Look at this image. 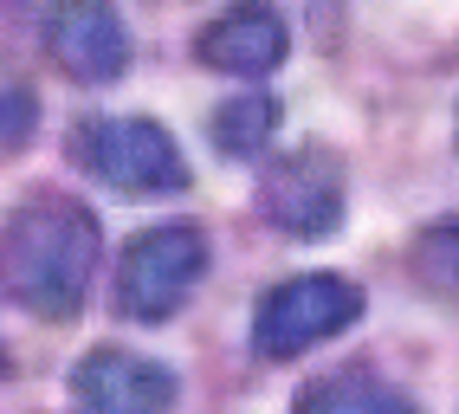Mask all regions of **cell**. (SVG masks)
<instances>
[{"label":"cell","instance_id":"obj_5","mask_svg":"<svg viewBox=\"0 0 459 414\" xmlns=\"http://www.w3.org/2000/svg\"><path fill=\"white\" fill-rule=\"evenodd\" d=\"M259 214H265L272 233H285V240H330V233L343 227V162H336L324 142H304V150L265 162Z\"/></svg>","mask_w":459,"mask_h":414},{"label":"cell","instance_id":"obj_11","mask_svg":"<svg viewBox=\"0 0 459 414\" xmlns=\"http://www.w3.org/2000/svg\"><path fill=\"white\" fill-rule=\"evenodd\" d=\"M408 265H414V279H420L427 291H440V298L459 305V220L420 227V240H414Z\"/></svg>","mask_w":459,"mask_h":414},{"label":"cell","instance_id":"obj_2","mask_svg":"<svg viewBox=\"0 0 459 414\" xmlns=\"http://www.w3.org/2000/svg\"><path fill=\"white\" fill-rule=\"evenodd\" d=\"M362 317V285L336 279V272H304L272 285L259 311H253V349L265 363H291L304 349H317L330 337H343L350 323Z\"/></svg>","mask_w":459,"mask_h":414},{"label":"cell","instance_id":"obj_10","mask_svg":"<svg viewBox=\"0 0 459 414\" xmlns=\"http://www.w3.org/2000/svg\"><path fill=\"white\" fill-rule=\"evenodd\" d=\"M272 130H279V104L259 98V91L227 98L221 110H213V124H207V136H213V150H221V156H259L272 142Z\"/></svg>","mask_w":459,"mask_h":414},{"label":"cell","instance_id":"obj_4","mask_svg":"<svg viewBox=\"0 0 459 414\" xmlns=\"http://www.w3.org/2000/svg\"><path fill=\"white\" fill-rule=\"evenodd\" d=\"M201 279H207V233L201 227H149L124 246L117 311L136 323H169Z\"/></svg>","mask_w":459,"mask_h":414},{"label":"cell","instance_id":"obj_7","mask_svg":"<svg viewBox=\"0 0 459 414\" xmlns=\"http://www.w3.org/2000/svg\"><path fill=\"white\" fill-rule=\"evenodd\" d=\"M291 26L272 0H233L227 13H213L195 33V58L207 72H233V78H265L285 65Z\"/></svg>","mask_w":459,"mask_h":414},{"label":"cell","instance_id":"obj_6","mask_svg":"<svg viewBox=\"0 0 459 414\" xmlns=\"http://www.w3.org/2000/svg\"><path fill=\"white\" fill-rule=\"evenodd\" d=\"M46 52L78 84H110L130 65V33L110 0H52L46 7Z\"/></svg>","mask_w":459,"mask_h":414},{"label":"cell","instance_id":"obj_9","mask_svg":"<svg viewBox=\"0 0 459 414\" xmlns=\"http://www.w3.org/2000/svg\"><path fill=\"white\" fill-rule=\"evenodd\" d=\"M291 414H420V408L369 369H336V375H317L291 401Z\"/></svg>","mask_w":459,"mask_h":414},{"label":"cell","instance_id":"obj_3","mask_svg":"<svg viewBox=\"0 0 459 414\" xmlns=\"http://www.w3.org/2000/svg\"><path fill=\"white\" fill-rule=\"evenodd\" d=\"M72 156L117 194H175L188 188V162H181L175 136L156 116H91L72 130Z\"/></svg>","mask_w":459,"mask_h":414},{"label":"cell","instance_id":"obj_1","mask_svg":"<svg viewBox=\"0 0 459 414\" xmlns=\"http://www.w3.org/2000/svg\"><path fill=\"white\" fill-rule=\"evenodd\" d=\"M98 253H104V233L91 220V207H78L65 194H39L0 227V285L33 317L65 323V317H78L84 291H91Z\"/></svg>","mask_w":459,"mask_h":414},{"label":"cell","instance_id":"obj_8","mask_svg":"<svg viewBox=\"0 0 459 414\" xmlns=\"http://www.w3.org/2000/svg\"><path fill=\"white\" fill-rule=\"evenodd\" d=\"M72 401H78V414H169L175 375L149 357L104 343L72 369Z\"/></svg>","mask_w":459,"mask_h":414}]
</instances>
